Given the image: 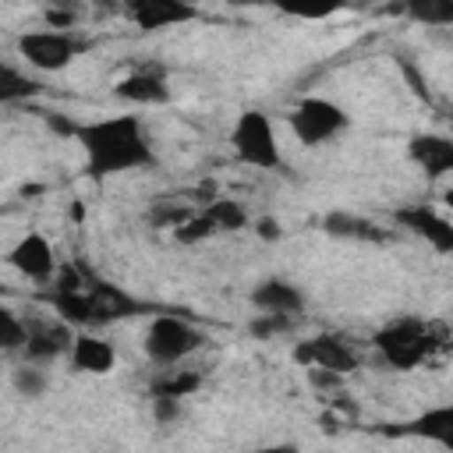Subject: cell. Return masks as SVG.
<instances>
[{
  "mask_svg": "<svg viewBox=\"0 0 453 453\" xmlns=\"http://www.w3.org/2000/svg\"><path fill=\"white\" fill-rule=\"evenodd\" d=\"M287 124H290V134L304 149H319V145H329L340 134H347L350 113L340 103L326 99V96H304L301 103H294Z\"/></svg>",
  "mask_w": 453,
  "mask_h": 453,
  "instance_id": "5",
  "label": "cell"
},
{
  "mask_svg": "<svg viewBox=\"0 0 453 453\" xmlns=\"http://www.w3.org/2000/svg\"><path fill=\"white\" fill-rule=\"evenodd\" d=\"M205 343V333L198 326H191L184 315L173 311H159L149 319L145 336H142V350L152 365L170 368V365H184L198 347Z\"/></svg>",
  "mask_w": 453,
  "mask_h": 453,
  "instance_id": "3",
  "label": "cell"
},
{
  "mask_svg": "<svg viewBox=\"0 0 453 453\" xmlns=\"http://www.w3.org/2000/svg\"><path fill=\"white\" fill-rule=\"evenodd\" d=\"M198 386H202V372L170 365V368H163V372L152 379L149 393H166V396H180V400H184V396H191Z\"/></svg>",
  "mask_w": 453,
  "mask_h": 453,
  "instance_id": "23",
  "label": "cell"
},
{
  "mask_svg": "<svg viewBox=\"0 0 453 453\" xmlns=\"http://www.w3.org/2000/svg\"><path fill=\"white\" fill-rule=\"evenodd\" d=\"M180 396H166V393H152V418L159 425H173L180 418Z\"/></svg>",
  "mask_w": 453,
  "mask_h": 453,
  "instance_id": "28",
  "label": "cell"
},
{
  "mask_svg": "<svg viewBox=\"0 0 453 453\" xmlns=\"http://www.w3.org/2000/svg\"><path fill=\"white\" fill-rule=\"evenodd\" d=\"M396 435L435 442V446H442V449L453 453V403H439V407H428V411L414 414L411 421H403L396 428Z\"/></svg>",
  "mask_w": 453,
  "mask_h": 453,
  "instance_id": "15",
  "label": "cell"
},
{
  "mask_svg": "<svg viewBox=\"0 0 453 453\" xmlns=\"http://www.w3.org/2000/svg\"><path fill=\"white\" fill-rule=\"evenodd\" d=\"M446 205H449V209H453V188H449V191H446Z\"/></svg>",
  "mask_w": 453,
  "mask_h": 453,
  "instance_id": "32",
  "label": "cell"
},
{
  "mask_svg": "<svg viewBox=\"0 0 453 453\" xmlns=\"http://www.w3.org/2000/svg\"><path fill=\"white\" fill-rule=\"evenodd\" d=\"M212 234H216V226H212V219L205 216V209L191 212L184 223L173 226V237H177L180 244H198V241H209Z\"/></svg>",
  "mask_w": 453,
  "mask_h": 453,
  "instance_id": "27",
  "label": "cell"
},
{
  "mask_svg": "<svg viewBox=\"0 0 453 453\" xmlns=\"http://www.w3.org/2000/svg\"><path fill=\"white\" fill-rule=\"evenodd\" d=\"M46 7H64V11H78V0H46Z\"/></svg>",
  "mask_w": 453,
  "mask_h": 453,
  "instance_id": "31",
  "label": "cell"
},
{
  "mask_svg": "<svg viewBox=\"0 0 453 453\" xmlns=\"http://www.w3.org/2000/svg\"><path fill=\"white\" fill-rule=\"evenodd\" d=\"M202 209H205V216L212 219L216 234H237V230H244V226L251 223L248 205L237 202V198H226V195H212V202H205Z\"/></svg>",
  "mask_w": 453,
  "mask_h": 453,
  "instance_id": "19",
  "label": "cell"
},
{
  "mask_svg": "<svg viewBox=\"0 0 453 453\" xmlns=\"http://www.w3.org/2000/svg\"><path fill=\"white\" fill-rule=\"evenodd\" d=\"M74 18H78V11H64V7H46V25H50V28H67V25H74Z\"/></svg>",
  "mask_w": 453,
  "mask_h": 453,
  "instance_id": "30",
  "label": "cell"
},
{
  "mask_svg": "<svg viewBox=\"0 0 453 453\" xmlns=\"http://www.w3.org/2000/svg\"><path fill=\"white\" fill-rule=\"evenodd\" d=\"M255 234H258L262 241H280V237H283V226L276 223V216H258V219H255Z\"/></svg>",
  "mask_w": 453,
  "mask_h": 453,
  "instance_id": "29",
  "label": "cell"
},
{
  "mask_svg": "<svg viewBox=\"0 0 453 453\" xmlns=\"http://www.w3.org/2000/svg\"><path fill=\"white\" fill-rule=\"evenodd\" d=\"M322 230L329 237H340V241H386V234L372 219L354 216V212H329L322 219Z\"/></svg>",
  "mask_w": 453,
  "mask_h": 453,
  "instance_id": "18",
  "label": "cell"
},
{
  "mask_svg": "<svg viewBox=\"0 0 453 453\" xmlns=\"http://www.w3.org/2000/svg\"><path fill=\"white\" fill-rule=\"evenodd\" d=\"M7 262H11V269H18L25 280H35V283H50V280L57 276V269H60L50 237L39 234V230H28V234L7 251Z\"/></svg>",
  "mask_w": 453,
  "mask_h": 453,
  "instance_id": "11",
  "label": "cell"
},
{
  "mask_svg": "<svg viewBox=\"0 0 453 453\" xmlns=\"http://www.w3.org/2000/svg\"><path fill=\"white\" fill-rule=\"evenodd\" d=\"M74 336H78V333H74V326H71V322H64L60 315H57V319L28 322V343H25L21 357L50 368L53 361H60V357H67V354H71Z\"/></svg>",
  "mask_w": 453,
  "mask_h": 453,
  "instance_id": "9",
  "label": "cell"
},
{
  "mask_svg": "<svg viewBox=\"0 0 453 453\" xmlns=\"http://www.w3.org/2000/svg\"><path fill=\"white\" fill-rule=\"evenodd\" d=\"M180 4H191V7H198V4H202V0H180Z\"/></svg>",
  "mask_w": 453,
  "mask_h": 453,
  "instance_id": "33",
  "label": "cell"
},
{
  "mask_svg": "<svg viewBox=\"0 0 453 453\" xmlns=\"http://www.w3.org/2000/svg\"><path fill=\"white\" fill-rule=\"evenodd\" d=\"M290 357L304 372L308 368H326V372H336V375H350L357 368V350L340 333H315L308 340H297Z\"/></svg>",
  "mask_w": 453,
  "mask_h": 453,
  "instance_id": "7",
  "label": "cell"
},
{
  "mask_svg": "<svg viewBox=\"0 0 453 453\" xmlns=\"http://www.w3.org/2000/svg\"><path fill=\"white\" fill-rule=\"evenodd\" d=\"M124 14L131 18V25H138L142 32H159V28H177L198 18V7L180 4V0H120Z\"/></svg>",
  "mask_w": 453,
  "mask_h": 453,
  "instance_id": "12",
  "label": "cell"
},
{
  "mask_svg": "<svg viewBox=\"0 0 453 453\" xmlns=\"http://www.w3.org/2000/svg\"><path fill=\"white\" fill-rule=\"evenodd\" d=\"M251 308L258 311H287V315H301L304 308V290L297 283H290L287 276H265L251 287L248 294Z\"/></svg>",
  "mask_w": 453,
  "mask_h": 453,
  "instance_id": "16",
  "label": "cell"
},
{
  "mask_svg": "<svg viewBox=\"0 0 453 453\" xmlns=\"http://www.w3.org/2000/svg\"><path fill=\"white\" fill-rule=\"evenodd\" d=\"M113 96L131 106H163L170 103V85L159 67H138L113 85Z\"/></svg>",
  "mask_w": 453,
  "mask_h": 453,
  "instance_id": "14",
  "label": "cell"
},
{
  "mask_svg": "<svg viewBox=\"0 0 453 453\" xmlns=\"http://www.w3.org/2000/svg\"><path fill=\"white\" fill-rule=\"evenodd\" d=\"M39 81L35 78H28L25 71H18L14 64H4L0 67V103H7V106H14V103H28L32 96H39Z\"/></svg>",
  "mask_w": 453,
  "mask_h": 453,
  "instance_id": "24",
  "label": "cell"
},
{
  "mask_svg": "<svg viewBox=\"0 0 453 453\" xmlns=\"http://www.w3.org/2000/svg\"><path fill=\"white\" fill-rule=\"evenodd\" d=\"M442 336L446 333L435 322L403 315V319H393L382 329H375L372 333V347H375V354H379V361L386 368H393V372H414L418 365H425L446 343Z\"/></svg>",
  "mask_w": 453,
  "mask_h": 453,
  "instance_id": "2",
  "label": "cell"
},
{
  "mask_svg": "<svg viewBox=\"0 0 453 453\" xmlns=\"http://www.w3.org/2000/svg\"><path fill=\"white\" fill-rule=\"evenodd\" d=\"M67 361H71L74 372H85V375H106V372H113V365H117V350H113L110 340L96 336L92 329H78Z\"/></svg>",
  "mask_w": 453,
  "mask_h": 453,
  "instance_id": "17",
  "label": "cell"
},
{
  "mask_svg": "<svg viewBox=\"0 0 453 453\" xmlns=\"http://www.w3.org/2000/svg\"><path fill=\"white\" fill-rule=\"evenodd\" d=\"M265 4H273L280 14L301 18V21H326L347 7V0H265Z\"/></svg>",
  "mask_w": 453,
  "mask_h": 453,
  "instance_id": "21",
  "label": "cell"
},
{
  "mask_svg": "<svg viewBox=\"0 0 453 453\" xmlns=\"http://www.w3.org/2000/svg\"><path fill=\"white\" fill-rule=\"evenodd\" d=\"M407 159L428 180H439V177L453 173V138L442 131H418L407 138Z\"/></svg>",
  "mask_w": 453,
  "mask_h": 453,
  "instance_id": "13",
  "label": "cell"
},
{
  "mask_svg": "<svg viewBox=\"0 0 453 453\" xmlns=\"http://www.w3.org/2000/svg\"><path fill=\"white\" fill-rule=\"evenodd\" d=\"M81 53V42L67 32V28H39V32H25L18 35V57L32 67V71H64L74 57Z\"/></svg>",
  "mask_w": 453,
  "mask_h": 453,
  "instance_id": "6",
  "label": "cell"
},
{
  "mask_svg": "<svg viewBox=\"0 0 453 453\" xmlns=\"http://www.w3.org/2000/svg\"><path fill=\"white\" fill-rule=\"evenodd\" d=\"M393 223H396L400 230H407L411 237L425 241L435 255H453V219L442 216L439 209L421 205V202L400 205V209L393 212Z\"/></svg>",
  "mask_w": 453,
  "mask_h": 453,
  "instance_id": "8",
  "label": "cell"
},
{
  "mask_svg": "<svg viewBox=\"0 0 453 453\" xmlns=\"http://www.w3.org/2000/svg\"><path fill=\"white\" fill-rule=\"evenodd\" d=\"M28 343V322L14 315V308H0V350L4 354H21Z\"/></svg>",
  "mask_w": 453,
  "mask_h": 453,
  "instance_id": "25",
  "label": "cell"
},
{
  "mask_svg": "<svg viewBox=\"0 0 453 453\" xmlns=\"http://www.w3.org/2000/svg\"><path fill=\"white\" fill-rule=\"evenodd\" d=\"M230 152L255 170H280L283 156H280V138L273 127V117L265 110H241L237 120L230 124Z\"/></svg>",
  "mask_w": 453,
  "mask_h": 453,
  "instance_id": "4",
  "label": "cell"
},
{
  "mask_svg": "<svg viewBox=\"0 0 453 453\" xmlns=\"http://www.w3.org/2000/svg\"><path fill=\"white\" fill-rule=\"evenodd\" d=\"M88 311H92V329H103V326L124 322L131 315H142L145 304L138 297H131L124 287H117L110 280H99L92 273V280H88Z\"/></svg>",
  "mask_w": 453,
  "mask_h": 453,
  "instance_id": "10",
  "label": "cell"
},
{
  "mask_svg": "<svg viewBox=\"0 0 453 453\" xmlns=\"http://www.w3.org/2000/svg\"><path fill=\"white\" fill-rule=\"evenodd\" d=\"M400 11L425 28H453V0H400Z\"/></svg>",
  "mask_w": 453,
  "mask_h": 453,
  "instance_id": "20",
  "label": "cell"
},
{
  "mask_svg": "<svg viewBox=\"0 0 453 453\" xmlns=\"http://www.w3.org/2000/svg\"><path fill=\"white\" fill-rule=\"evenodd\" d=\"M11 386H14L18 396L39 400V396L46 393V386H50V372H46V365H35V361H25V357H21V361L11 368Z\"/></svg>",
  "mask_w": 453,
  "mask_h": 453,
  "instance_id": "22",
  "label": "cell"
},
{
  "mask_svg": "<svg viewBox=\"0 0 453 453\" xmlns=\"http://www.w3.org/2000/svg\"><path fill=\"white\" fill-rule=\"evenodd\" d=\"M294 322H297V315H287V311H258V315L251 319L248 333H251L255 340H273V336L290 333Z\"/></svg>",
  "mask_w": 453,
  "mask_h": 453,
  "instance_id": "26",
  "label": "cell"
},
{
  "mask_svg": "<svg viewBox=\"0 0 453 453\" xmlns=\"http://www.w3.org/2000/svg\"><path fill=\"white\" fill-rule=\"evenodd\" d=\"M74 142L85 156V173L92 180H106L127 170L156 166V149L149 142L145 124L134 113H113L99 120H85L74 127Z\"/></svg>",
  "mask_w": 453,
  "mask_h": 453,
  "instance_id": "1",
  "label": "cell"
}]
</instances>
